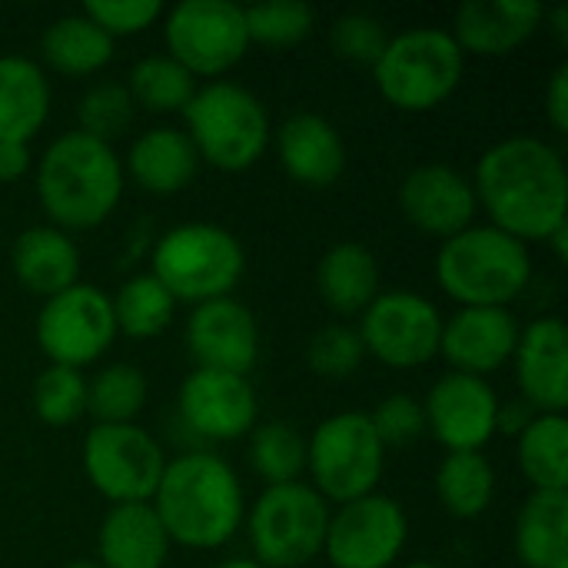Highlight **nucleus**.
I'll list each match as a JSON object with an SVG mask.
<instances>
[{"label": "nucleus", "instance_id": "obj_1", "mask_svg": "<svg viewBox=\"0 0 568 568\" xmlns=\"http://www.w3.org/2000/svg\"><path fill=\"white\" fill-rule=\"evenodd\" d=\"M473 190L479 210L489 213V226L519 243H546L568 223L566 160L539 136H506L493 143L476 163Z\"/></svg>", "mask_w": 568, "mask_h": 568}, {"label": "nucleus", "instance_id": "obj_2", "mask_svg": "<svg viewBox=\"0 0 568 568\" xmlns=\"http://www.w3.org/2000/svg\"><path fill=\"white\" fill-rule=\"evenodd\" d=\"M150 506L170 542L203 552L226 546L246 519L240 476L223 456L206 449L166 459Z\"/></svg>", "mask_w": 568, "mask_h": 568}, {"label": "nucleus", "instance_id": "obj_3", "mask_svg": "<svg viewBox=\"0 0 568 568\" xmlns=\"http://www.w3.org/2000/svg\"><path fill=\"white\" fill-rule=\"evenodd\" d=\"M37 196L50 226L63 233L93 230L110 220L123 196V160L110 143L70 130L43 150Z\"/></svg>", "mask_w": 568, "mask_h": 568}, {"label": "nucleus", "instance_id": "obj_4", "mask_svg": "<svg viewBox=\"0 0 568 568\" xmlns=\"http://www.w3.org/2000/svg\"><path fill=\"white\" fill-rule=\"evenodd\" d=\"M436 280L459 306L509 310L532 280L529 246L496 226H469L443 240L436 253Z\"/></svg>", "mask_w": 568, "mask_h": 568}, {"label": "nucleus", "instance_id": "obj_5", "mask_svg": "<svg viewBox=\"0 0 568 568\" xmlns=\"http://www.w3.org/2000/svg\"><path fill=\"white\" fill-rule=\"evenodd\" d=\"M186 136L200 156L223 173H243L260 163L270 146V113L256 93L233 80L196 87L183 110Z\"/></svg>", "mask_w": 568, "mask_h": 568}, {"label": "nucleus", "instance_id": "obj_6", "mask_svg": "<svg viewBox=\"0 0 568 568\" xmlns=\"http://www.w3.org/2000/svg\"><path fill=\"white\" fill-rule=\"evenodd\" d=\"M466 73V53L449 30L413 27L389 37L383 57L373 67V80L383 100L406 113H426L446 103Z\"/></svg>", "mask_w": 568, "mask_h": 568}, {"label": "nucleus", "instance_id": "obj_7", "mask_svg": "<svg viewBox=\"0 0 568 568\" xmlns=\"http://www.w3.org/2000/svg\"><path fill=\"white\" fill-rule=\"evenodd\" d=\"M243 270V243L216 223H180L153 250V276L176 303L223 300L240 286Z\"/></svg>", "mask_w": 568, "mask_h": 568}, {"label": "nucleus", "instance_id": "obj_8", "mask_svg": "<svg viewBox=\"0 0 568 568\" xmlns=\"http://www.w3.org/2000/svg\"><path fill=\"white\" fill-rule=\"evenodd\" d=\"M306 469L313 489L336 506L376 493L386 449L369 423V413H336L323 419L306 439Z\"/></svg>", "mask_w": 568, "mask_h": 568}, {"label": "nucleus", "instance_id": "obj_9", "mask_svg": "<svg viewBox=\"0 0 568 568\" xmlns=\"http://www.w3.org/2000/svg\"><path fill=\"white\" fill-rule=\"evenodd\" d=\"M329 503L306 483L266 486L250 509V546L263 568H303L323 556Z\"/></svg>", "mask_w": 568, "mask_h": 568}, {"label": "nucleus", "instance_id": "obj_10", "mask_svg": "<svg viewBox=\"0 0 568 568\" xmlns=\"http://www.w3.org/2000/svg\"><path fill=\"white\" fill-rule=\"evenodd\" d=\"M166 53L193 77H223L246 50V17L233 0H183L163 13Z\"/></svg>", "mask_w": 568, "mask_h": 568}, {"label": "nucleus", "instance_id": "obj_11", "mask_svg": "<svg viewBox=\"0 0 568 568\" xmlns=\"http://www.w3.org/2000/svg\"><path fill=\"white\" fill-rule=\"evenodd\" d=\"M163 469V446L136 423L93 426L83 439V473L90 486L113 506L150 503Z\"/></svg>", "mask_w": 568, "mask_h": 568}, {"label": "nucleus", "instance_id": "obj_12", "mask_svg": "<svg viewBox=\"0 0 568 568\" xmlns=\"http://www.w3.org/2000/svg\"><path fill=\"white\" fill-rule=\"evenodd\" d=\"M37 346L50 366L83 369L97 363L116 339V320L110 293L90 283H77L50 300L37 316Z\"/></svg>", "mask_w": 568, "mask_h": 568}, {"label": "nucleus", "instance_id": "obj_13", "mask_svg": "<svg viewBox=\"0 0 568 568\" xmlns=\"http://www.w3.org/2000/svg\"><path fill=\"white\" fill-rule=\"evenodd\" d=\"M356 333L366 356L379 359L389 369H416L439 356L443 313L433 300L419 293L389 290L366 306Z\"/></svg>", "mask_w": 568, "mask_h": 568}, {"label": "nucleus", "instance_id": "obj_14", "mask_svg": "<svg viewBox=\"0 0 568 568\" xmlns=\"http://www.w3.org/2000/svg\"><path fill=\"white\" fill-rule=\"evenodd\" d=\"M409 519L393 496L369 493L329 516L323 556L333 568H389L406 549Z\"/></svg>", "mask_w": 568, "mask_h": 568}, {"label": "nucleus", "instance_id": "obj_15", "mask_svg": "<svg viewBox=\"0 0 568 568\" xmlns=\"http://www.w3.org/2000/svg\"><path fill=\"white\" fill-rule=\"evenodd\" d=\"M499 396L489 379L446 373L423 399L426 433H433L449 453H483L496 436Z\"/></svg>", "mask_w": 568, "mask_h": 568}, {"label": "nucleus", "instance_id": "obj_16", "mask_svg": "<svg viewBox=\"0 0 568 568\" xmlns=\"http://www.w3.org/2000/svg\"><path fill=\"white\" fill-rule=\"evenodd\" d=\"M260 416L256 389L246 376L220 369H193L180 386L183 426L210 443H233L253 433Z\"/></svg>", "mask_w": 568, "mask_h": 568}, {"label": "nucleus", "instance_id": "obj_17", "mask_svg": "<svg viewBox=\"0 0 568 568\" xmlns=\"http://www.w3.org/2000/svg\"><path fill=\"white\" fill-rule=\"evenodd\" d=\"M186 353L196 369L246 376L260 359V326L253 310L233 296L193 306L186 320Z\"/></svg>", "mask_w": 568, "mask_h": 568}, {"label": "nucleus", "instance_id": "obj_18", "mask_svg": "<svg viewBox=\"0 0 568 568\" xmlns=\"http://www.w3.org/2000/svg\"><path fill=\"white\" fill-rule=\"evenodd\" d=\"M399 210L419 233L449 240L473 226L479 203L466 173L449 163H423L399 183Z\"/></svg>", "mask_w": 568, "mask_h": 568}, {"label": "nucleus", "instance_id": "obj_19", "mask_svg": "<svg viewBox=\"0 0 568 568\" xmlns=\"http://www.w3.org/2000/svg\"><path fill=\"white\" fill-rule=\"evenodd\" d=\"M523 326L513 310L499 306H459L449 320H443L439 356L453 366V373L489 379L503 366L513 363Z\"/></svg>", "mask_w": 568, "mask_h": 568}, {"label": "nucleus", "instance_id": "obj_20", "mask_svg": "<svg viewBox=\"0 0 568 568\" xmlns=\"http://www.w3.org/2000/svg\"><path fill=\"white\" fill-rule=\"evenodd\" d=\"M516 383L536 413L566 416L568 409V333L559 316L532 320L519 333Z\"/></svg>", "mask_w": 568, "mask_h": 568}, {"label": "nucleus", "instance_id": "obj_21", "mask_svg": "<svg viewBox=\"0 0 568 568\" xmlns=\"http://www.w3.org/2000/svg\"><path fill=\"white\" fill-rule=\"evenodd\" d=\"M542 23L546 10L536 0H469L456 10L449 33L463 53L509 57Z\"/></svg>", "mask_w": 568, "mask_h": 568}, {"label": "nucleus", "instance_id": "obj_22", "mask_svg": "<svg viewBox=\"0 0 568 568\" xmlns=\"http://www.w3.org/2000/svg\"><path fill=\"white\" fill-rule=\"evenodd\" d=\"M276 153L290 180L310 190L333 186L346 170V143L320 113H293L276 133Z\"/></svg>", "mask_w": 568, "mask_h": 568}, {"label": "nucleus", "instance_id": "obj_23", "mask_svg": "<svg viewBox=\"0 0 568 568\" xmlns=\"http://www.w3.org/2000/svg\"><path fill=\"white\" fill-rule=\"evenodd\" d=\"M170 536L150 503L110 506L97 532V562L103 568H163Z\"/></svg>", "mask_w": 568, "mask_h": 568}, {"label": "nucleus", "instance_id": "obj_24", "mask_svg": "<svg viewBox=\"0 0 568 568\" xmlns=\"http://www.w3.org/2000/svg\"><path fill=\"white\" fill-rule=\"evenodd\" d=\"M10 270L17 283L40 296L50 300L70 286H77L80 276V250L70 240V233L57 226H30L13 240L10 250Z\"/></svg>", "mask_w": 568, "mask_h": 568}, {"label": "nucleus", "instance_id": "obj_25", "mask_svg": "<svg viewBox=\"0 0 568 568\" xmlns=\"http://www.w3.org/2000/svg\"><path fill=\"white\" fill-rule=\"evenodd\" d=\"M196 170H200V156L190 136L173 126H153L140 133L126 153V173L140 190L153 196H170L186 190Z\"/></svg>", "mask_w": 568, "mask_h": 568}, {"label": "nucleus", "instance_id": "obj_26", "mask_svg": "<svg viewBox=\"0 0 568 568\" xmlns=\"http://www.w3.org/2000/svg\"><path fill=\"white\" fill-rule=\"evenodd\" d=\"M316 290L336 316H363L379 296V263L373 250L353 240L329 246L316 266Z\"/></svg>", "mask_w": 568, "mask_h": 568}, {"label": "nucleus", "instance_id": "obj_27", "mask_svg": "<svg viewBox=\"0 0 568 568\" xmlns=\"http://www.w3.org/2000/svg\"><path fill=\"white\" fill-rule=\"evenodd\" d=\"M50 116V83L37 60L0 57V140L30 143Z\"/></svg>", "mask_w": 568, "mask_h": 568}, {"label": "nucleus", "instance_id": "obj_28", "mask_svg": "<svg viewBox=\"0 0 568 568\" xmlns=\"http://www.w3.org/2000/svg\"><path fill=\"white\" fill-rule=\"evenodd\" d=\"M516 556L526 568H568V493H532L523 503Z\"/></svg>", "mask_w": 568, "mask_h": 568}, {"label": "nucleus", "instance_id": "obj_29", "mask_svg": "<svg viewBox=\"0 0 568 568\" xmlns=\"http://www.w3.org/2000/svg\"><path fill=\"white\" fill-rule=\"evenodd\" d=\"M40 53L43 63L63 77H90L113 60V37H106L90 17L67 13L43 30Z\"/></svg>", "mask_w": 568, "mask_h": 568}, {"label": "nucleus", "instance_id": "obj_30", "mask_svg": "<svg viewBox=\"0 0 568 568\" xmlns=\"http://www.w3.org/2000/svg\"><path fill=\"white\" fill-rule=\"evenodd\" d=\"M519 469L532 493H568V419L539 413L519 436Z\"/></svg>", "mask_w": 568, "mask_h": 568}, {"label": "nucleus", "instance_id": "obj_31", "mask_svg": "<svg viewBox=\"0 0 568 568\" xmlns=\"http://www.w3.org/2000/svg\"><path fill=\"white\" fill-rule=\"evenodd\" d=\"M436 496L456 519H479L496 499V469L483 453H446L436 469Z\"/></svg>", "mask_w": 568, "mask_h": 568}, {"label": "nucleus", "instance_id": "obj_32", "mask_svg": "<svg viewBox=\"0 0 568 568\" xmlns=\"http://www.w3.org/2000/svg\"><path fill=\"white\" fill-rule=\"evenodd\" d=\"M110 303H113L116 333L130 339H156L173 323L176 313V300L153 273L130 276L116 290V296H110Z\"/></svg>", "mask_w": 568, "mask_h": 568}, {"label": "nucleus", "instance_id": "obj_33", "mask_svg": "<svg viewBox=\"0 0 568 568\" xmlns=\"http://www.w3.org/2000/svg\"><path fill=\"white\" fill-rule=\"evenodd\" d=\"M126 90L136 106L150 113H183L196 93V77L180 67L170 53H150L133 63Z\"/></svg>", "mask_w": 568, "mask_h": 568}, {"label": "nucleus", "instance_id": "obj_34", "mask_svg": "<svg viewBox=\"0 0 568 568\" xmlns=\"http://www.w3.org/2000/svg\"><path fill=\"white\" fill-rule=\"evenodd\" d=\"M146 406V376L130 363H110L87 383V413L97 426L133 423Z\"/></svg>", "mask_w": 568, "mask_h": 568}, {"label": "nucleus", "instance_id": "obj_35", "mask_svg": "<svg viewBox=\"0 0 568 568\" xmlns=\"http://www.w3.org/2000/svg\"><path fill=\"white\" fill-rule=\"evenodd\" d=\"M250 463H253L256 476L266 486L300 483V476L306 469V439L286 419H273V423L253 426V436H250Z\"/></svg>", "mask_w": 568, "mask_h": 568}, {"label": "nucleus", "instance_id": "obj_36", "mask_svg": "<svg viewBox=\"0 0 568 568\" xmlns=\"http://www.w3.org/2000/svg\"><path fill=\"white\" fill-rule=\"evenodd\" d=\"M243 17H246L250 43H260L270 50H290L303 43L316 27V10L303 0H263V3L243 7Z\"/></svg>", "mask_w": 568, "mask_h": 568}, {"label": "nucleus", "instance_id": "obj_37", "mask_svg": "<svg viewBox=\"0 0 568 568\" xmlns=\"http://www.w3.org/2000/svg\"><path fill=\"white\" fill-rule=\"evenodd\" d=\"M77 116H80V133L100 140V143H110L120 140L130 126H133V116H136V103L126 90V83H116V80H103V83H93L83 97H80V106H77Z\"/></svg>", "mask_w": 568, "mask_h": 568}, {"label": "nucleus", "instance_id": "obj_38", "mask_svg": "<svg viewBox=\"0 0 568 568\" xmlns=\"http://www.w3.org/2000/svg\"><path fill=\"white\" fill-rule=\"evenodd\" d=\"M33 413L47 426H73L87 416V379L70 366H47L33 379Z\"/></svg>", "mask_w": 568, "mask_h": 568}, {"label": "nucleus", "instance_id": "obj_39", "mask_svg": "<svg viewBox=\"0 0 568 568\" xmlns=\"http://www.w3.org/2000/svg\"><path fill=\"white\" fill-rule=\"evenodd\" d=\"M363 359H366V349H363L359 333L343 323L323 326L306 346V363L323 379H349L363 366Z\"/></svg>", "mask_w": 568, "mask_h": 568}, {"label": "nucleus", "instance_id": "obj_40", "mask_svg": "<svg viewBox=\"0 0 568 568\" xmlns=\"http://www.w3.org/2000/svg\"><path fill=\"white\" fill-rule=\"evenodd\" d=\"M389 43V30L379 17L373 13H343L333 27H329V47L343 63L353 67H376V60L383 57Z\"/></svg>", "mask_w": 568, "mask_h": 568}, {"label": "nucleus", "instance_id": "obj_41", "mask_svg": "<svg viewBox=\"0 0 568 568\" xmlns=\"http://www.w3.org/2000/svg\"><path fill=\"white\" fill-rule=\"evenodd\" d=\"M369 423L383 443V449H399V446H413L416 439L426 436V413L423 403L409 393H393L386 396L373 413Z\"/></svg>", "mask_w": 568, "mask_h": 568}, {"label": "nucleus", "instance_id": "obj_42", "mask_svg": "<svg viewBox=\"0 0 568 568\" xmlns=\"http://www.w3.org/2000/svg\"><path fill=\"white\" fill-rule=\"evenodd\" d=\"M83 17H90L106 37H133L153 27L166 10L160 0H87Z\"/></svg>", "mask_w": 568, "mask_h": 568}, {"label": "nucleus", "instance_id": "obj_43", "mask_svg": "<svg viewBox=\"0 0 568 568\" xmlns=\"http://www.w3.org/2000/svg\"><path fill=\"white\" fill-rule=\"evenodd\" d=\"M546 116L556 133H568V63H559L546 87Z\"/></svg>", "mask_w": 568, "mask_h": 568}, {"label": "nucleus", "instance_id": "obj_44", "mask_svg": "<svg viewBox=\"0 0 568 568\" xmlns=\"http://www.w3.org/2000/svg\"><path fill=\"white\" fill-rule=\"evenodd\" d=\"M33 156H30V143H13V140H0V183H17L30 173Z\"/></svg>", "mask_w": 568, "mask_h": 568}, {"label": "nucleus", "instance_id": "obj_45", "mask_svg": "<svg viewBox=\"0 0 568 568\" xmlns=\"http://www.w3.org/2000/svg\"><path fill=\"white\" fill-rule=\"evenodd\" d=\"M539 413L519 396L516 403H499V416H496V433H503V436H513V439H519L523 436V429L536 419Z\"/></svg>", "mask_w": 568, "mask_h": 568}, {"label": "nucleus", "instance_id": "obj_46", "mask_svg": "<svg viewBox=\"0 0 568 568\" xmlns=\"http://www.w3.org/2000/svg\"><path fill=\"white\" fill-rule=\"evenodd\" d=\"M549 20H552V33L559 37V43H566L568 40V7H556L552 13H546Z\"/></svg>", "mask_w": 568, "mask_h": 568}, {"label": "nucleus", "instance_id": "obj_47", "mask_svg": "<svg viewBox=\"0 0 568 568\" xmlns=\"http://www.w3.org/2000/svg\"><path fill=\"white\" fill-rule=\"evenodd\" d=\"M546 243H552L556 256H559V260H566V256H568V223H566V226H559V230H556V233H552V236H549Z\"/></svg>", "mask_w": 568, "mask_h": 568}, {"label": "nucleus", "instance_id": "obj_48", "mask_svg": "<svg viewBox=\"0 0 568 568\" xmlns=\"http://www.w3.org/2000/svg\"><path fill=\"white\" fill-rule=\"evenodd\" d=\"M216 568H263L256 559H226V562H220Z\"/></svg>", "mask_w": 568, "mask_h": 568}, {"label": "nucleus", "instance_id": "obj_49", "mask_svg": "<svg viewBox=\"0 0 568 568\" xmlns=\"http://www.w3.org/2000/svg\"><path fill=\"white\" fill-rule=\"evenodd\" d=\"M63 568H103L97 559H73V562H67Z\"/></svg>", "mask_w": 568, "mask_h": 568}, {"label": "nucleus", "instance_id": "obj_50", "mask_svg": "<svg viewBox=\"0 0 568 568\" xmlns=\"http://www.w3.org/2000/svg\"><path fill=\"white\" fill-rule=\"evenodd\" d=\"M403 568H439L436 562H426V559H416V562H406Z\"/></svg>", "mask_w": 568, "mask_h": 568}]
</instances>
